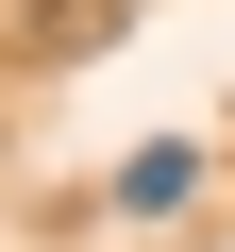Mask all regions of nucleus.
<instances>
[{"instance_id": "f257e3e1", "label": "nucleus", "mask_w": 235, "mask_h": 252, "mask_svg": "<svg viewBox=\"0 0 235 252\" xmlns=\"http://www.w3.org/2000/svg\"><path fill=\"white\" fill-rule=\"evenodd\" d=\"M185 185H202V152H185V135H151L135 168H118V219H185Z\"/></svg>"}]
</instances>
